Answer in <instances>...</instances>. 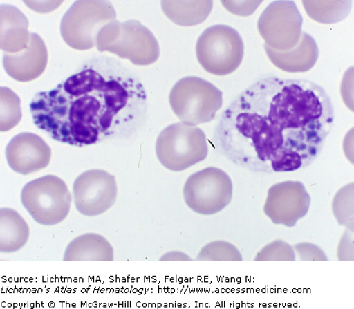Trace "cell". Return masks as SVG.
<instances>
[{
  "instance_id": "15",
  "label": "cell",
  "mask_w": 354,
  "mask_h": 309,
  "mask_svg": "<svg viewBox=\"0 0 354 309\" xmlns=\"http://www.w3.org/2000/svg\"><path fill=\"white\" fill-rule=\"evenodd\" d=\"M271 62L281 71L290 73H304L310 71L319 59V47L311 35L303 32L300 41L288 51L272 50L264 46Z\"/></svg>"
},
{
  "instance_id": "27",
  "label": "cell",
  "mask_w": 354,
  "mask_h": 309,
  "mask_svg": "<svg viewBox=\"0 0 354 309\" xmlns=\"http://www.w3.org/2000/svg\"><path fill=\"white\" fill-rule=\"evenodd\" d=\"M337 257L340 261H353V232L346 231L342 237L337 249Z\"/></svg>"
},
{
  "instance_id": "8",
  "label": "cell",
  "mask_w": 354,
  "mask_h": 309,
  "mask_svg": "<svg viewBox=\"0 0 354 309\" xmlns=\"http://www.w3.org/2000/svg\"><path fill=\"white\" fill-rule=\"evenodd\" d=\"M197 59L201 66L212 75L232 74L241 64L244 44L234 28L223 24L207 28L196 44Z\"/></svg>"
},
{
  "instance_id": "12",
  "label": "cell",
  "mask_w": 354,
  "mask_h": 309,
  "mask_svg": "<svg viewBox=\"0 0 354 309\" xmlns=\"http://www.w3.org/2000/svg\"><path fill=\"white\" fill-rule=\"evenodd\" d=\"M311 197L303 182L286 181L268 191L263 212L274 225L292 227L308 213Z\"/></svg>"
},
{
  "instance_id": "11",
  "label": "cell",
  "mask_w": 354,
  "mask_h": 309,
  "mask_svg": "<svg viewBox=\"0 0 354 309\" xmlns=\"http://www.w3.org/2000/svg\"><path fill=\"white\" fill-rule=\"evenodd\" d=\"M118 197L116 178L104 169L85 171L73 185L75 208L84 216L96 217L115 205Z\"/></svg>"
},
{
  "instance_id": "16",
  "label": "cell",
  "mask_w": 354,
  "mask_h": 309,
  "mask_svg": "<svg viewBox=\"0 0 354 309\" xmlns=\"http://www.w3.org/2000/svg\"><path fill=\"white\" fill-rule=\"evenodd\" d=\"M28 20L18 8L0 6V47L7 54H16L28 47L30 41Z\"/></svg>"
},
{
  "instance_id": "24",
  "label": "cell",
  "mask_w": 354,
  "mask_h": 309,
  "mask_svg": "<svg viewBox=\"0 0 354 309\" xmlns=\"http://www.w3.org/2000/svg\"><path fill=\"white\" fill-rule=\"evenodd\" d=\"M255 261H295L296 254L290 243L283 240H275L259 252Z\"/></svg>"
},
{
  "instance_id": "14",
  "label": "cell",
  "mask_w": 354,
  "mask_h": 309,
  "mask_svg": "<svg viewBox=\"0 0 354 309\" xmlns=\"http://www.w3.org/2000/svg\"><path fill=\"white\" fill-rule=\"evenodd\" d=\"M46 44L38 34L31 32L26 50L16 54H6L3 65L7 75L18 82H30L43 74L48 64Z\"/></svg>"
},
{
  "instance_id": "18",
  "label": "cell",
  "mask_w": 354,
  "mask_h": 309,
  "mask_svg": "<svg viewBox=\"0 0 354 309\" xmlns=\"http://www.w3.org/2000/svg\"><path fill=\"white\" fill-rule=\"evenodd\" d=\"M28 223L17 211L10 208L0 209V251L12 254L22 250L30 238Z\"/></svg>"
},
{
  "instance_id": "3",
  "label": "cell",
  "mask_w": 354,
  "mask_h": 309,
  "mask_svg": "<svg viewBox=\"0 0 354 309\" xmlns=\"http://www.w3.org/2000/svg\"><path fill=\"white\" fill-rule=\"evenodd\" d=\"M97 50L111 52L133 64L146 66L156 63L160 50L153 32L138 20H115L102 28L97 38Z\"/></svg>"
},
{
  "instance_id": "2",
  "label": "cell",
  "mask_w": 354,
  "mask_h": 309,
  "mask_svg": "<svg viewBox=\"0 0 354 309\" xmlns=\"http://www.w3.org/2000/svg\"><path fill=\"white\" fill-rule=\"evenodd\" d=\"M30 111L35 124L53 140L82 147L138 131L147 96L123 65L97 59L52 91L36 93Z\"/></svg>"
},
{
  "instance_id": "9",
  "label": "cell",
  "mask_w": 354,
  "mask_h": 309,
  "mask_svg": "<svg viewBox=\"0 0 354 309\" xmlns=\"http://www.w3.org/2000/svg\"><path fill=\"white\" fill-rule=\"evenodd\" d=\"M183 193L191 210L209 216L221 212L230 205L233 198V182L225 171L209 167L189 176Z\"/></svg>"
},
{
  "instance_id": "20",
  "label": "cell",
  "mask_w": 354,
  "mask_h": 309,
  "mask_svg": "<svg viewBox=\"0 0 354 309\" xmlns=\"http://www.w3.org/2000/svg\"><path fill=\"white\" fill-rule=\"evenodd\" d=\"M309 17L321 24H335L349 15L353 1H303Z\"/></svg>"
},
{
  "instance_id": "25",
  "label": "cell",
  "mask_w": 354,
  "mask_h": 309,
  "mask_svg": "<svg viewBox=\"0 0 354 309\" xmlns=\"http://www.w3.org/2000/svg\"><path fill=\"white\" fill-rule=\"evenodd\" d=\"M294 250L299 255L300 261H328L326 254L319 247L310 243H299Z\"/></svg>"
},
{
  "instance_id": "29",
  "label": "cell",
  "mask_w": 354,
  "mask_h": 309,
  "mask_svg": "<svg viewBox=\"0 0 354 309\" xmlns=\"http://www.w3.org/2000/svg\"><path fill=\"white\" fill-rule=\"evenodd\" d=\"M160 261H191L193 260L188 254L180 251H171L160 258Z\"/></svg>"
},
{
  "instance_id": "4",
  "label": "cell",
  "mask_w": 354,
  "mask_h": 309,
  "mask_svg": "<svg viewBox=\"0 0 354 309\" xmlns=\"http://www.w3.org/2000/svg\"><path fill=\"white\" fill-rule=\"evenodd\" d=\"M156 151L162 166L180 172L205 160L209 146L201 128L180 122L162 130L158 136Z\"/></svg>"
},
{
  "instance_id": "26",
  "label": "cell",
  "mask_w": 354,
  "mask_h": 309,
  "mask_svg": "<svg viewBox=\"0 0 354 309\" xmlns=\"http://www.w3.org/2000/svg\"><path fill=\"white\" fill-rule=\"evenodd\" d=\"M227 10L236 15L249 16L254 13L262 1H221Z\"/></svg>"
},
{
  "instance_id": "13",
  "label": "cell",
  "mask_w": 354,
  "mask_h": 309,
  "mask_svg": "<svg viewBox=\"0 0 354 309\" xmlns=\"http://www.w3.org/2000/svg\"><path fill=\"white\" fill-rule=\"evenodd\" d=\"M6 156L12 170L22 176L46 169L51 160V149L41 137L24 132L15 135L6 146Z\"/></svg>"
},
{
  "instance_id": "6",
  "label": "cell",
  "mask_w": 354,
  "mask_h": 309,
  "mask_svg": "<svg viewBox=\"0 0 354 309\" xmlns=\"http://www.w3.org/2000/svg\"><path fill=\"white\" fill-rule=\"evenodd\" d=\"M115 20L116 11L111 2L76 1L61 20V35L75 50H91L96 47L102 28Z\"/></svg>"
},
{
  "instance_id": "5",
  "label": "cell",
  "mask_w": 354,
  "mask_h": 309,
  "mask_svg": "<svg viewBox=\"0 0 354 309\" xmlns=\"http://www.w3.org/2000/svg\"><path fill=\"white\" fill-rule=\"evenodd\" d=\"M170 106L182 123H209L223 106V93L209 81L189 76L178 81L169 95Z\"/></svg>"
},
{
  "instance_id": "1",
  "label": "cell",
  "mask_w": 354,
  "mask_h": 309,
  "mask_svg": "<svg viewBox=\"0 0 354 309\" xmlns=\"http://www.w3.org/2000/svg\"><path fill=\"white\" fill-rule=\"evenodd\" d=\"M335 111L330 97L305 79L257 81L232 102L214 129L218 151L254 172L306 168L322 151Z\"/></svg>"
},
{
  "instance_id": "7",
  "label": "cell",
  "mask_w": 354,
  "mask_h": 309,
  "mask_svg": "<svg viewBox=\"0 0 354 309\" xmlns=\"http://www.w3.org/2000/svg\"><path fill=\"white\" fill-rule=\"evenodd\" d=\"M20 198L24 209L41 225H58L71 212L72 196L67 185L51 174L27 182Z\"/></svg>"
},
{
  "instance_id": "21",
  "label": "cell",
  "mask_w": 354,
  "mask_h": 309,
  "mask_svg": "<svg viewBox=\"0 0 354 309\" xmlns=\"http://www.w3.org/2000/svg\"><path fill=\"white\" fill-rule=\"evenodd\" d=\"M22 119L19 97L6 87L0 88V130L10 131Z\"/></svg>"
},
{
  "instance_id": "28",
  "label": "cell",
  "mask_w": 354,
  "mask_h": 309,
  "mask_svg": "<svg viewBox=\"0 0 354 309\" xmlns=\"http://www.w3.org/2000/svg\"><path fill=\"white\" fill-rule=\"evenodd\" d=\"M63 1H24V3L30 10L39 12V13H48L55 10Z\"/></svg>"
},
{
  "instance_id": "22",
  "label": "cell",
  "mask_w": 354,
  "mask_h": 309,
  "mask_svg": "<svg viewBox=\"0 0 354 309\" xmlns=\"http://www.w3.org/2000/svg\"><path fill=\"white\" fill-rule=\"evenodd\" d=\"M333 213L341 226L353 232V184L342 188L333 198Z\"/></svg>"
},
{
  "instance_id": "17",
  "label": "cell",
  "mask_w": 354,
  "mask_h": 309,
  "mask_svg": "<svg viewBox=\"0 0 354 309\" xmlns=\"http://www.w3.org/2000/svg\"><path fill=\"white\" fill-rule=\"evenodd\" d=\"M64 261H113L115 251L103 236L84 234L72 240L64 251Z\"/></svg>"
},
{
  "instance_id": "10",
  "label": "cell",
  "mask_w": 354,
  "mask_h": 309,
  "mask_svg": "<svg viewBox=\"0 0 354 309\" xmlns=\"http://www.w3.org/2000/svg\"><path fill=\"white\" fill-rule=\"evenodd\" d=\"M303 17L294 1H274L263 12L258 28L266 46L278 51L294 48L302 36Z\"/></svg>"
},
{
  "instance_id": "19",
  "label": "cell",
  "mask_w": 354,
  "mask_h": 309,
  "mask_svg": "<svg viewBox=\"0 0 354 309\" xmlns=\"http://www.w3.org/2000/svg\"><path fill=\"white\" fill-rule=\"evenodd\" d=\"M213 1H162L164 13L171 21L181 26H194L209 17Z\"/></svg>"
},
{
  "instance_id": "23",
  "label": "cell",
  "mask_w": 354,
  "mask_h": 309,
  "mask_svg": "<svg viewBox=\"0 0 354 309\" xmlns=\"http://www.w3.org/2000/svg\"><path fill=\"white\" fill-rule=\"evenodd\" d=\"M197 261H243L242 254L232 243L218 240L207 243L199 252Z\"/></svg>"
}]
</instances>
